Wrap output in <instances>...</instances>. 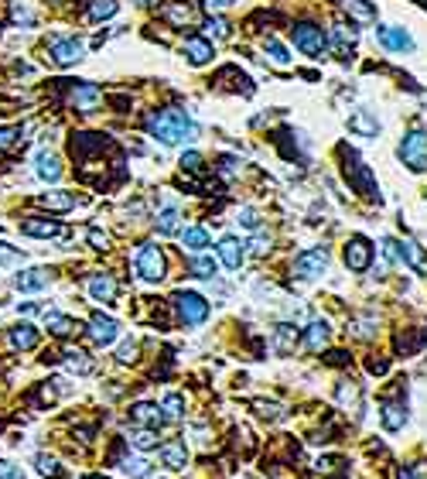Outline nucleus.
<instances>
[{"instance_id":"37998d69","label":"nucleus","mask_w":427,"mask_h":479,"mask_svg":"<svg viewBox=\"0 0 427 479\" xmlns=\"http://www.w3.org/2000/svg\"><path fill=\"white\" fill-rule=\"evenodd\" d=\"M21 261H24V254H21L17 247H10V243L0 240V267H14V264H21Z\"/></svg>"},{"instance_id":"e433bc0d","label":"nucleus","mask_w":427,"mask_h":479,"mask_svg":"<svg viewBox=\"0 0 427 479\" xmlns=\"http://www.w3.org/2000/svg\"><path fill=\"white\" fill-rule=\"evenodd\" d=\"M263 52H267V59H270L273 65H280V69L291 65V52H287L277 38H267V41H263Z\"/></svg>"},{"instance_id":"a19ab883","label":"nucleus","mask_w":427,"mask_h":479,"mask_svg":"<svg viewBox=\"0 0 427 479\" xmlns=\"http://www.w3.org/2000/svg\"><path fill=\"white\" fill-rule=\"evenodd\" d=\"M205 34H209V38H229V34H233V28H229V21H226V17L212 14V17L205 21Z\"/></svg>"},{"instance_id":"f257e3e1","label":"nucleus","mask_w":427,"mask_h":479,"mask_svg":"<svg viewBox=\"0 0 427 479\" xmlns=\"http://www.w3.org/2000/svg\"><path fill=\"white\" fill-rule=\"evenodd\" d=\"M144 130H147L161 147H185V144H191V141L198 137L195 120H191L185 110H178V106H158V110H151V113L144 116Z\"/></svg>"},{"instance_id":"5701e85b","label":"nucleus","mask_w":427,"mask_h":479,"mask_svg":"<svg viewBox=\"0 0 427 479\" xmlns=\"http://www.w3.org/2000/svg\"><path fill=\"white\" fill-rule=\"evenodd\" d=\"M348 130L352 134H359V137H379V120H376V113L373 110H355L352 116H348Z\"/></svg>"},{"instance_id":"c03bdc74","label":"nucleus","mask_w":427,"mask_h":479,"mask_svg":"<svg viewBox=\"0 0 427 479\" xmlns=\"http://www.w3.org/2000/svg\"><path fill=\"white\" fill-rule=\"evenodd\" d=\"M161 411H165V418H181V414H185V400H181V394H168L165 404H161Z\"/></svg>"},{"instance_id":"a211bd4d","label":"nucleus","mask_w":427,"mask_h":479,"mask_svg":"<svg viewBox=\"0 0 427 479\" xmlns=\"http://www.w3.org/2000/svg\"><path fill=\"white\" fill-rule=\"evenodd\" d=\"M397 247H400V264H407L414 274L427 278V254H424V247H421L417 240H397Z\"/></svg>"},{"instance_id":"412c9836","label":"nucleus","mask_w":427,"mask_h":479,"mask_svg":"<svg viewBox=\"0 0 427 479\" xmlns=\"http://www.w3.org/2000/svg\"><path fill=\"white\" fill-rule=\"evenodd\" d=\"M38 339H41V332H38L31 322H17L14 329H7V343H10V349L28 353V349H34V346H38Z\"/></svg>"},{"instance_id":"c9c22d12","label":"nucleus","mask_w":427,"mask_h":479,"mask_svg":"<svg viewBox=\"0 0 427 479\" xmlns=\"http://www.w3.org/2000/svg\"><path fill=\"white\" fill-rule=\"evenodd\" d=\"M120 469L127 473L130 479H144V476H151V462L144 459V456H127L123 462H120Z\"/></svg>"},{"instance_id":"864d4df0","label":"nucleus","mask_w":427,"mask_h":479,"mask_svg":"<svg viewBox=\"0 0 427 479\" xmlns=\"http://www.w3.org/2000/svg\"><path fill=\"white\" fill-rule=\"evenodd\" d=\"M233 3H240V0H205L209 10H222V7H233Z\"/></svg>"},{"instance_id":"cd10ccee","label":"nucleus","mask_w":427,"mask_h":479,"mask_svg":"<svg viewBox=\"0 0 427 479\" xmlns=\"http://www.w3.org/2000/svg\"><path fill=\"white\" fill-rule=\"evenodd\" d=\"M209 243H212V236H209V230H205V226H188V230L181 233V247H188L191 254L205 250Z\"/></svg>"},{"instance_id":"f03ea898","label":"nucleus","mask_w":427,"mask_h":479,"mask_svg":"<svg viewBox=\"0 0 427 479\" xmlns=\"http://www.w3.org/2000/svg\"><path fill=\"white\" fill-rule=\"evenodd\" d=\"M134 274L147 285H161L168 274V257L158 243H140L134 250Z\"/></svg>"},{"instance_id":"a18cd8bd","label":"nucleus","mask_w":427,"mask_h":479,"mask_svg":"<svg viewBox=\"0 0 427 479\" xmlns=\"http://www.w3.org/2000/svg\"><path fill=\"white\" fill-rule=\"evenodd\" d=\"M298 343V332H294V325H277V349L284 353V349H291Z\"/></svg>"},{"instance_id":"c85d7f7f","label":"nucleus","mask_w":427,"mask_h":479,"mask_svg":"<svg viewBox=\"0 0 427 479\" xmlns=\"http://www.w3.org/2000/svg\"><path fill=\"white\" fill-rule=\"evenodd\" d=\"M332 41H335L339 59H342V62H348V59H352V41H355V31H352V28H345V24H335V28H332Z\"/></svg>"},{"instance_id":"393cba45","label":"nucleus","mask_w":427,"mask_h":479,"mask_svg":"<svg viewBox=\"0 0 427 479\" xmlns=\"http://www.w3.org/2000/svg\"><path fill=\"white\" fill-rule=\"evenodd\" d=\"M45 329L52 332V336H59V339H65V336H72L76 332V322L69 318V315H62V312H45Z\"/></svg>"},{"instance_id":"79ce46f5","label":"nucleus","mask_w":427,"mask_h":479,"mask_svg":"<svg viewBox=\"0 0 427 479\" xmlns=\"http://www.w3.org/2000/svg\"><path fill=\"white\" fill-rule=\"evenodd\" d=\"M34 466H38V473H41V476L62 479V466H59V459H52V456H45V452L34 459Z\"/></svg>"},{"instance_id":"de8ad7c7","label":"nucleus","mask_w":427,"mask_h":479,"mask_svg":"<svg viewBox=\"0 0 427 479\" xmlns=\"http://www.w3.org/2000/svg\"><path fill=\"white\" fill-rule=\"evenodd\" d=\"M236 223H240V226H247V230H256V226H260V212H256L253 205H247V209H240V212H236Z\"/></svg>"},{"instance_id":"bb28decb","label":"nucleus","mask_w":427,"mask_h":479,"mask_svg":"<svg viewBox=\"0 0 427 479\" xmlns=\"http://www.w3.org/2000/svg\"><path fill=\"white\" fill-rule=\"evenodd\" d=\"M342 10H345L352 21H359V24H373V21H376V7H373L369 0H342Z\"/></svg>"},{"instance_id":"dca6fc26","label":"nucleus","mask_w":427,"mask_h":479,"mask_svg":"<svg viewBox=\"0 0 427 479\" xmlns=\"http://www.w3.org/2000/svg\"><path fill=\"white\" fill-rule=\"evenodd\" d=\"M120 336V322L113 315H103V312H92L89 315V339L96 346H113Z\"/></svg>"},{"instance_id":"13d9d810","label":"nucleus","mask_w":427,"mask_h":479,"mask_svg":"<svg viewBox=\"0 0 427 479\" xmlns=\"http://www.w3.org/2000/svg\"><path fill=\"white\" fill-rule=\"evenodd\" d=\"M83 479H106V476H99V473H92V476H83Z\"/></svg>"},{"instance_id":"423d86ee","label":"nucleus","mask_w":427,"mask_h":479,"mask_svg":"<svg viewBox=\"0 0 427 479\" xmlns=\"http://www.w3.org/2000/svg\"><path fill=\"white\" fill-rule=\"evenodd\" d=\"M397 154H400V161H404L410 172H417V175L427 172V130L414 127L410 134H404V141H400Z\"/></svg>"},{"instance_id":"2f4dec72","label":"nucleus","mask_w":427,"mask_h":479,"mask_svg":"<svg viewBox=\"0 0 427 479\" xmlns=\"http://www.w3.org/2000/svg\"><path fill=\"white\" fill-rule=\"evenodd\" d=\"M62 363L72 370V374H92V360L85 349H65L62 353Z\"/></svg>"},{"instance_id":"09e8293b","label":"nucleus","mask_w":427,"mask_h":479,"mask_svg":"<svg viewBox=\"0 0 427 479\" xmlns=\"http://www.w3.org/2000/svg\"><path fill=\"white\" fill-rule=\"evenodd\" d=\"M85 236H89V247H92V250H106V247H110V236H106L103 230H96V226H89Z\"/></svg>"},{"instance_id":"a878e982","label":"nucleus","mask_w":427,"mask_h":479,"mask_svg":"<svg viewBox=\"0 0 427 479\" xmlns=\"http://www.w3.org/2000/svg\"><path fill=\"white\" fill-rule=\"evenodd\" d=\"M10 24L14 28H34L38 24V14L28 0H10Z\"/></svg>"},{"instance_id":"4be33fe9","label":"nucleus","mask_w":427,"mask_h":479,"mask_svg":"<svg viewBox=\"0 0 427 479\" xmlns=\"http://www.w3.org/2000/svg\"><path fill=\"white\" fill-rule=\"evenodd\" d=\"M130 421H134L137 428H154V431H158V428L165 425V411H161L158 404H147V400H144V404H134V407H130Z\"/></svg>"},{"instance_id":"1a4fd4ad","label":"nucleus","mask_w":427,"mask_h":479,"mask_svg":"<svg viewBox=\"0 0 427 479\" xmlns=\"http://www.w3.org/2000/svg\"><path fill=\"white\" fill-rule=\"evenodd\" d=\"M345 179H348V185L359 192V195H369V198L379 202V189H376V182H373L369 165H362V158L352 154V151H345Z\"/></svg>"},{"instance_id":"0eeeda50","label":"nucleus","mask_w":427,"mask_h":479,"mask_svg":"<svg viewBox=\"0 0 427 479\" xmlns=\"http://www.w3.org/2000/svg\"><path fill=\"white\" fill-rule=\"evenodd\" d=\"M174 312H178V322L181 325H202L205 318H209V301L202 298V294H195V291H178L174 298Z\"/></svg>"},{"instance_id":"b1692460","label":"nucleus","mask_w":427,"mask_h":479,"mask_svg":"<svg viewBox=\"0 0 427 479\" xmlns=\"http://www.w3.org/2000/svg\"><path fill=\"white\" fill-rule=\"evenodd\" d=\"M178 223H181V209H178L174 202L161 205V209H158V216H154V226H158V233H161V236L178 233Z\"/></svg>"},{"instance_id":"7ed1b4c3","label":"nucleus","mask_w":427,"mask_h":479,"mask_svg":"<svg viewBox=\"0 0 427 479\" xmlns=\"http://www.w3.org/2000/svg\"><path fill=\"white\" fill-rule=\"evenodd\" d=\"M45 52H48V62L59 65V69H72V65H79L85 59V45H83V38H76V34L52 38Z\"/></svg>"},{"instance_id":"6ab92c4d","label":"nucleus","mask_w":427,"mask_h":479,"mask_svg":"<svg viewBox=\"0 0 427 479\" xmlns=\"http://www.w3.org/2000/svg\"><path fill=\"white\" fill-rule=\"evenodd\" d=\"M219 261L229 267V271H240L243 261H247V243L240 236H222L219 240Z\"/></svg>"},{"instance_id":"7c9ffc66","label":"nucleus","mask_w":427,"mask_h":479,"mask_svg":"<svg viewBox=\"0 0 427 479\" xmlns=\"http://www.w3.org/2000/svg\"><path fill=\"white\" fill-rule=\"evenodd\" d=\"M304 343H308V349H311V353H318V349L329 343V322H325V318H315V322L308 325Z\"/></svg>"},{"instance_id":"2eb2a0df","label":"nucleus","mask_w":427,"mask_h":479,"mask_svg":"<svg viewBox=\"0 0 427 479\" xmlns=\"http://www.w3.org/2000/svg\"><path fill=\"white\" fill-rule=\"evenodd\" d=\"M181 55H185L188 65L202 69V65H209V62L216 59V45H212V38H198V34H191V38L181 41Z\"/></svg>"},{"instance_id":"6e6552de","label":"nucleus","mask_w":427,"mask_h":479,"mask_svg":"<svg viewBox=\"0 0 427 479\" xmlns=\"http://www.w3.org/2000/svg\"><path fill=\"white\" fill-rule=\"evenodd\" d=\"M329 261H332L329 247H311V250H304V254L294 257V278L298 281H315V278L325 274Z\"/></svg>"},{"instance_id":"72a5a7b5","label":"nucleus","mask_w":427,"mask_h":479,"mask_svg":"<svg viewBox=\"0 0 427 479\" xmlns=\"http://www.w3.org/2000/svg\"><path fill=\"white\" fill-rule=\"evenodd\" d=\"M216 271H219V264H216L209 254H202V250H198V254L191 257V274H195V278L209 281V278H216Z\"/></svg>"},{"instance_id":"f8f14e48","label":"nucleus","mask_w":427,"mask_h":479,"mask_svg":"<svg viewBox=\"0 0 427 479\" xmlns=\"http://www.w3.org/2000/svg\"><path fill=\"white\" fill-rule=\"evenodd\" d=\"M369 264H373V243L366 240V236H348V243H345V267L352 271V274H362V271H369Z\"/></svg>"},{"instance_id":"8fccbe9b","label":"nucleus","mask_w":427,"mask_h":479,"mask_svg":"<svg viewBox=\"0 0 427 479\" xmlns=\"http://www.w3.org/2000/svg\"><path fill=\"white\" fill-rule=\"evenodd\" d=\"M178 165H181V172H198L202 168V154L198 151H188V154H181Z\"/></svg>"},{"instance_id":"5fc2aeb1","label":"nucleus","mask_w":427,"mask_h":479,"mask_svg":"<svg viewBox=\"0 0 427 479\" xmlns=\"http://www.w3.org/2000/svg\"><path fill=\"white\" fill-rule=\"evenodd\" d=\"M17 312H21V315H34V312H41V305H34V301H24V305H17Z\"/></svg>"},{"instance_id":"9b49d317","label":"nucleus","mask_w":427,"mask_h":479,"mask_svg":"<svg viewBox=\"0 0 427 479\" xmlns=\"http://www.w3.org/2000/svg\"><path fill=\"white\" fill-rule=\"evenodd\" d=\"M52 281H55V271H52V267H24V271H17V274L10 278L14 291H21V294L45 291Z\"/></svg>"},{"instance_id":"f704fd0d","label":"nucleus","mask_w":427,"mask_h":479,"mask_svg":"<svg viewBox=\"0 0 427 479\" xmlns=\"http://www.w3.org/2000/svg\"><path fill=\"white\" fill-rule=\"evenodd\" d=\"M24 141V127L21 123H0V151H14Z\"/></svg>"},{"instance_id":"39448f33","label":"nucleus","mask_w":427,"mask_h":479,"mask_svg":"<svg viewBox=\"0 0 427 479\" xmlns=\"http://www.w3.org/2000/svg\"><path fill=\"white\" fill-rule=\"evenodd\" d=\"M65 83H69V90H65V106H69V110L85 113V116L99 110L103 90H99L96 83H89V79H65Z\"/></svg>"},{"instance_id":"4d7b16f0","label":"nucleus","mask_w":427,"mask_h":479,"mask_svg":"<svg viewBox=\"0 0 427 479\" xmlns=\"http://www.w3.org/2000/svg\"><path fill=\"white\" fill-rule=\"evenodd\" d=\"M134 3H140V7H147V3H154V0H134Z\"/></svg>"},{"instance_id":"9d476101","label":"nucleus","mask_w":427,"mask_h":479,"mask_svg":"<svg viewBox=\"0 0 427 479\" xmlns=\"http://www.w3.org/2000/svg\"><path fill=\"white\" fill-rule=\"evenodd\" d=\"M376 38H379V45H383L386 52H393V55H410V52L417 48L414 34H410L407 28H400V24H383V28L376 31Z\"/></svg>"},{"instance_id":"aec40b11","label":"nucleus","mask_w":427,"mask_h":479,"mask_svg":"<svg viewBox=\"0 0 427 479\" xmlns=\"http://www.w3.org/2000/svg\"><path fill=\"white\" fill-rule=\"evenodd\" d=\"M38 205L48 209V212H69L79 205V195L76 192H65V189H52V192H41L38 195Z\"/></svg>"},{"instance_id":"3c124183","label":"nucleus","mask_w":427,"mask_h":479,"mask_svg":"<svg viewBox=\"0 0 427 479\" xmlns=\"http://www.w3.org/2000/svg\"><path fill=\"white\" fill-rule=\"evenodd\" d=\"M0 479H24V473L14 462H0Z\"/></svg>"},{"instance_id":"58836bf2","label":"nucleus","mask_w":427,"mask_h":479,"mask_svg":"<svg viewBox=\"0 0 427 479\" xmlns=\"http://www.w3.org/2000/svg\"><path fill=\"white\" fill-rule=\"evenodd\" d=\"M404 425H407L404 407H397V404H383V428H386V431H400Z\"/></svg>"},{"instance_id":"49530a36","label":"nucleus","mask_w":427,"mask_h":479,"mask_svg":"<svg viewBox=\"0 0 427 479\" xmlns=\"http://www.w3.org/2000/svg\"><path fill=\"white\" fill-rule=\"evenodd\" d=\"M137 353H140V343H137V339H127V343L120 346L116 360H120V363H137Z\"/></svg>"},{"instance_id":"603ef678","label":"nucleus","mask_w":427,"mask_h":479,"mask_svg":"<svg viewBox=\"0 0 427 479\" xmlns=\"http://www.w3.org/2000/svg\"><path fill=\"white\" fill-rule=\"evenodd\" d=\"M250 250H253L256 257H263V254L270 250V236H263V233H260V236H253V243H250Z\"/></svg>"},{"instance_id":"20e7f679","label":"nucleus","mask_w":427,"mask_h":479,"mask_svg":"<svg viewBox=\"0 0 427 479\" xmlns=\"http://www.w3.org/2000/svg\"><path fill=\"white\" fill-rule=\"evenodd\" d=\"M291 38H294V48H298L301 55H308V59H322V55L329 52V34H325L318 24H311V21L294 24V28H291Z\"/></svg>"},{"instance_id":"ea45409f","label":"nucleus","mask_w":427,"mask_h":479,"mask_svg":"<svg viewBox=\"0 0 427 479\" xmlns=\"http://www.w3.org/2000/svg\"><path fill=\"white\" fill-rule=\"evenodd\" d=\"M127 442H130L134 449H140V452H151V449H158V431H154V428H137Z\"/></svg>"},{"instance_id":"473e14b6","label":"nucleus","mask_w":427,"mask_h":479,"mask_svg":"<svg viewBox=\"0 0 427 479\" xmlns=\"http://www.w3.org/2000/svg\"><path fill=\"white\" fill-rule=\"evenodd\" d=\"M116 10H120V0H89V21H110V17H116Z\"/></svg>"},{"instance_id":"4c0bfd02","label":"nucleus","mask_w":427,"mask_h":479,"mask_svg":"<svg viewBox=\"0 0 427 479\" xmlns=\"http://www.w3.org/2000/svg\"><path fill=\"white\" fill-rule=\"evenodd\" d=\"M165 17H168L171 24H178V28H185V24H191V21H195V14H191V7H188L185 0L168 3V7H165Z\"/></svg>"},{"instance_id":"f3484780","label":"nucleus","mask_w":427,"mask_h":479,"mask_svg":"<svg viewBox=\"0 0 427 479\" xmlns=\"http://www.w3.org/2000/svg\"><path fill=\"white\" fill-rule=\"evenodd\" d=\"M62 172H65V168H62V158H59L55 151L41 147V151L34 154V179H38V182H45V185H48V182H59Z\"/></svg>"},{"instance_id":"ddd939ff","label":"nucleus","mask_w":427,"mask_h":479,"mask_svg":"<svg viewBox=\"0 0 427 479\" xmlns=\"http://www.w3.org/2000/svg\"><path fill=\"white\" fill-rule=\"evenodd\" d=\"M17 230L24 236H34V240H55V236H62V223L59 219H48V216H21L17 219Z\"/></svg>"},{"instance_id":"c756f323","label":"nucleus","mask_w":427,"mask_h":479,"mask_svg":"<svg viewBox=\"0 0 427 479\" xmlns=\"http://www.w3.org/2000/svg\"><path fill=\"white\" fill-rule=\"evenodd\" d=\"M161 462H165L168 469H185V462H188L185 442H168V445L161 449Z\"/></svg>"},{"instance_id":"6e6d98bb","label":"nucleus","mask_w":427,"mask_h":479,"mask_svg":"<svg viewBox=\"0 0 427 479\" xmlns=\"http://www.w3.org/2000/svg\"><path fill=\"white\" fill-rule=\"evenodd\" d=\"M366 367H369V374H386V363L383 360H369Z\"/></svg>"},{"instance_id":"4468645a","label":"nucleus","mask_w":427,"mask_h":479,"mask_svg":"<svg viewBox=\"0 0 427 479\" xmlns=\"http://www.w3.org/2000/svg\"><path fill=\"white\" fill-rule=\"evenodd\" d=\"M85 291H89V298H92V301H99V305H116V294H120L116 278H113V274H106V271L89 274V278H85Z\"/></svg>"}]
</instances>
